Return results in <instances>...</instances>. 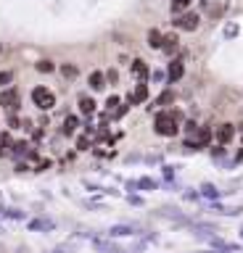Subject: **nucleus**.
I'll return each instance as SVG.
<instances>
[{
  "mask_svg": "<svg viewBox=\"0 0 243 253\" xmlns=\"http://www.w3.org/2000/svg\"><path fill=\"white\" fill-rule=\"evenodd\" d=\"M29 227H32V229H53V221H48V219H35V221H29Z\"/></svg>",
  "mask_w": 243,
  "mask_h": 253,
  "instance_id": "dca6fc26",
  "label": "nucleus"
},
{
  "mask_svg": "<svg viewBox=\"0 0 243 253\" xmlns=\"http://www.w3.org/2000/svg\"><path fill=\"white\" fill-rule=\"evenodd\" d=\"M148 45L156 47V50H161V47H164V35H161L159 29H151V32H148Z\"/></svg>",
  "mask_w": 243,
  "mask_h": 253,
  "instance_id": "1a4fd4ad",
  "label": "nucleus"
},
{
  "mask_svg": "<svg viewBox=\"0 0 243 253\" xmlns=\"http://www.w3.org/2000/svg\"><path fill=\"white\" fill-rule=\"evenodd\" d=\"M132 71H135V77H146V63L143 61H132Z\"/></svg>",
  "mask_w": 243,
  "mask_h": 253,
  "instance_id": "6ab92c4d",
  "label": "nucleus"
},
{
  "mask_svg": "<svg viewBox=\"0 0 243 253\" xmlns=\"http://www.w3.org/2000/svg\"><path fill=\"white\" fill-rule=\"evenodd\" d=\"M61 74H64L66 79H74L77 74H80V69L72 66V63H64V66H61Z\"/></svg>",
  "mask_w": 243,
  "mask_h": 253,
  "instance_id": "2eb2a0df",
  "label": "nucleus"
},
{
  "mask_svg": "<svg viewBox=\"0 0 243 253\" xmlns=\"http://www.w3.org/2000/svg\"><path fill=\"white\" fill-rule=\"evenodd\" d=\"M138 187H140V190H153L156 182H153L151 177H143V179H138Z\"/></svg>",
  "mask_w": 243,
  "mask_h": 253,
  "instance_id": "f3484780",
  "label": "nucleus"
},
{
  "mask_svg": "<svg viewBox=\"0 0 243 253\" xmlns=\"http://www.w3.org/2000/svg\"><path fill=\"white\" fill-rule=\"evenodd\" d=\"M5 216H8V219H24V211H19V209H8V211H5Z\"/></svg>",
  "mask_w": 243,
  "mask_h": 253,
  "instance_id": "4be33fe9",
  "label": "nucleus"
},
{
  "mask_svg": "<svg viewBox=\"0 0 243 253\" xmlns=\"http://www.w3.org/2000/svg\"><path fill=\"white\" fill-rule=\"evenodd\" d=\"M153 132L161 134V137H175V134L180 132L177 116L175 114H159V116L153 119Z\"/></svg>",
  "mask_w": 243,
  "mask_h": 253,
  "instance_id": "f257e3e1",
  "label": "nucleus"
},
{
  "mask_svg": "<svg viewBox=\"0 0 243 253\" xmlns=\"http://www.w3.org/2000/svg\"><path fill=\"white\" fill-rule=\"evenodd\" d=\"M108 235H111V237H127V235H132V227H127V224H116V227H111V229H108Z\"/></svg>",
  "mask_w": 243,
  "mask_h": 253,
  "instance_id": "f8f14e48",
  "label": "nucleus"
},
{
  "mask_svg": "<svg viewBox=\"0 0 243 253\" xmlns=\"http://www.w3.org/2000/svg\"><path fill=\"white\" fill-rule=\"evenodd\" d=\"M241 235H243V229H241Z\"/></svg>",
  "mask_w": 243,
  "mask_h": 253,
  "instance_id": "a878e982",
  "label": "nucleus"
},
{
  "mask_svg": "<svg viewBox=\"0 0 243 253\" xmlns=\"http://www.w3.org/2000/svg\"><path fill=\"white\" fill-rule=\"evenodd\" d=\"M32 103L40 111H50L53 106H56V95H53L48 87H35L32 90Z\"/></svg>",
  "mask_w": 243,
  "mask_h": 253,
  "instance_id": "f03ea898",
  "label": "nucleus"
},
{
  "mask_svg": "<svg viewBox=\"0 0 243 253\" xmlns=\"http://www.w3.org/2000/svg\"><path fill=\"white\" fill-rule=\"evenodd\" d=\"M188 3H191V0H175V3H172V11H175V13H183L185 8H188Z\"/></svg>",
  "mask_w": 243,
  "mask_h": 253,
  "instance_id": "aec40b11",
  "label": "nucleus"
},
{
  "mask_svg": "<svg viewBox=\"0 0 243 253\" xmlns=\"http://www.w3.org/2000/svg\"><path fill=\"white\" fill-rule=\"evenodd\" d=\"M106 106L116 111V106H119V98H116V95H114V98H108V100H106Z\"/></svg>",
  "mask_w": 243,
  "mask_h": 253,
  "instance_id": "393cba45",
  "label": "nucleus"
},
{
  "mask_svg": "<svg viewBox=\"0 0 243 253\" xmlns=\"http://www.w3.org/2000/svg\"><path fill=\"white\" fill-rule=\"evenodd\" d=\"M88 84H90V90H103V87H106V74H100V71H93L90 79H88Z\"/></svg>",
  "mask_w": 243,
  "mask_h": 253,
  "instance_id": "6e6552de",
  "label": "nucleus"
},
{
  "mask_svg": "<svg viewBox=\"0 0 243 253\" xmlns=\"http://www.w3.org/2000/svg\"><path fill=\"white\" fill-rule=\"evenodd\" d=\"M19 103H21V100H19V92L13 90V87H11V90H3V92H0V106H5L8 111H16Z\"/></svg>",
  "mask_w": 243,
  "mask_h": 253,
  "instance_id": "20e7f679",
  "label": "nucleus"
},
{
  "mask_svg": "<svg viewBox=\"0 0 243 253\" xmlns=\"http://www.w3.org/2000/svg\"><path fill=\"white\" fill-rule=\"evenodd\" d=\"M233 134H235V126L233 124H222L217 129V142H219V145H227V142L233 140Z\"/></svg>",
  "mask_w": 243,
  "mask_h": 253,
  "instance_id": "39448f33",
  "label": "nucleus"
},
{
  "mask_svg": "<svg viewBox=\"0 0 243 253\" xmlns=\"http://www.w3.org/2000/svg\"><path fill=\"white\" fill-rule=\"evenodd\" d=\"M201 195L209 198V201H217V198H219V190L211 185V182H203V185H201Z\"/></svg>",
  "mask_w": 243,
  "mask_h": 253,
  "instance_id": "9d476101",
  "label": "nucleus"
},
{
  "mask_svg": "<svg viewBox=\"0 0 243 253\" xmlns=\"http://www.w3.org/2000/svg\"><path fill=\"white\" fill-rule=\"evenodd\" d=\"M175 29H185V32H193V29H198V13H180L177 19H175Z\"/></svg>",
  "mask_w": 243,
  "mask_h": 253,
  "instance_id": "7ed1b4c3",
  "label": "nucleus"
},
{
  "mask_svg": "<svg viewBox=\"0 0 243 253\" xmlns=\"http://www.w3.org/2000/svg\"><path fill=\"white\" fill-rule=\"evenodd\" d=\"M183 74H185L183 61H172V63H169V71H167L169 82H177V79H183Z\"/></svg>",
  "mask_w": 243,
  "mask_h": 253,
  "instance_id": "423d86ee",
  "label": "nucleus"
},
{
  "mask_svg": "<svg viewBox=\"0 0 243 253\" xmlns=\"http://www.w3.org/2000/svg\"><path fill=\"white\" fill-rule=\"evenodd\" d=\"M177 47V35H164V50L172 53Z\"/></svg>",
  "mask_w": 243,
  "mask_h": 253,
  "instance_id": "4468645a",
  "label": "nucleus"
},
{
  "mask_svg": "<svg viewBox=\"0 0 243 253\" xmlns=\"http://www.w3.org/2000/svg\"><path fill=\"white\" fill-rule=\"evenodd\" d=\"M172 100H175V95H172V92H161L159 100H156V106H169Z\"/></svg>",
  "mask_w": 243,
  "mask_h": 253,
  "instance_id": "a211bd4d",
  "label": "nucleus"
},
{
  "mask_svg": "<svg viewBox=\"0 0 243 253\" xmlns=\"http://www.w3.org/2000/svg\"><path fill=\"white\" fill-rule=\"evenodd\" d=\"M77 124H80V119H77V116H69L66 122H64V134H74V132H77Z\"/></svg>",
  "mask_w": 243,
  "mask_h": 253,
  "instance_id": "ddd939ff",
  "label": "nucleus"
},
{
  "mask_svg": "<svg viewBox=\"0 0 243 253\" xmlns=\"http://www.w3.org/2000/svg\"><path fill=\"white\" fill-rule=\"evenodd\" d=\"M13 153H16V156H24V153H27V142H16V145H13Z\"/></svg>",
  "mask_w": 243,
  "mask_h": 253,
  "instance_id": "5701e85b",
  "label": "nucleus"
},
{
  "mask_svg": "<svg viewBox=\"0 0 243 253\" xmlns=\"http://www.w3.org/2000/svg\"><path fill=\"white\" fill-rule=\"evenodd\" d=\"M80 111H82L85 116H90L93 111H96V103H93V100L88 98V95H82V98H80Z\"/></svg>",
  "mask_w": 243,
  "mask_h": 253,
  "instance_id": "9b49d317",
  "label": "nucleus"
},
{
  "mask_svg": "<svg viewBox=\"0 0 243 253\" xmlns=\"http://www.w3.org/2000/svg\"><path fill=\"white\" fill-rule=\"evenodd\" d=\"M35 66H37V69H40V71H43V74H50V71H53V63H50V61H37V63H35Z\"/></svg>",
  "mask_w": 243,
  "mask_h": 253,
  "instance_id": "412c9836",
  "label": "nucleus"
},
{
  "mask_svg": "<svg viewBox=\"0 0 243 253\" xmlns=\"http://www.w3.org/2000/svg\"><path fill=\"white\" fill-rule=\"evenodd\" d=\"M146 98H148V87H146V82H143V84H138L135 92L130 95V103H132V106H140V103H143Z\"/></svg>",
  "mask_w": 243,
  "mask_h": 253,
  "instance_id": "0eeeda50",
  "label": "nucleus"
},
{
  "mask_svg": "<svg viewBox=\"0 0 243 253\" xmlns=\"http://www.w3.org/2000/svg\"><path fill=\"white\" fill-rule=\"evenodd\" d=\"M11 79H13V74H11V71H0V84H8Z\"/></svg>",
  "mask_w": 243,
  "mask_h": 253,
  "instance_id": "b1692460",
  "label": "nucleus"
}]
</instances>
